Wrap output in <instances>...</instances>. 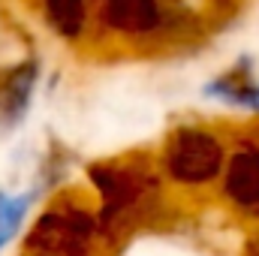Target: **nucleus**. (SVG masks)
Listing matches in <instances>:
<instances>
[{"label":"nucleus","mask_w":259,"mask_h":256,"mask_svg":"<svg viewBox=\"0 0 259 256\" xmlns=\"http://www.w3.org/2000/svg\"><path fill=\"white\" fill-rule=\"evenodd\" d=\"M166 163L178 181L199 184V181H211L220 172L223 151H220L217 139L208 136L205 130H178L169 139Z\"/></svg>","instance_id":"obj_1"},{"label":"nucleus","mask_w":259,"mask_h":256,"mask_svg":"<svg viewBox=\"0 0 259 256\" xmlns=\"http://www.w3.org/2000/svg\"><path fill=\"white\" fill-rule=\"evenodd\" d=\"M226 193L238 205H259V154L241 151L226 169Z\"/></svg>","instance_id":"obj_2"},{"label":"nucleus","mask_w":259,"mask_h":256,"mask_svg":"<svg viewBox=\"0 0 259 256\" xmlns=\"http://www.w3.org/2000/svg\"><path fill=\"white\" fill-rule=\"evenodd\" d=\"M106 18L127 33H142L157 24V0H106Z\"/></svg>","instance_id":"obj_3"},{"label":"nucleus","mask_w":259,"mask_h":256,"mask_svg":"<svg viewBox=\"0 0 259 256\" xmlns=\"http://www.w3.org/2000/svg\"><path fill=\"white\" fill-rule=\"evenodd\" d=\"M33 78H36V64H21L18 69L9 72L6 84L0 88V109H3V118L9 124L24 115L30 91H33Z\"/></svg>","instance_id":"obj_4"},{"label":"nucleus","mask_w":259,"mask_h":256,"mask_svg":"<svg viewBox=\"0 0 259 256\" xmlns=\"http://www.w3.org/2000/svg\"><path fill=\"white\" fill-rule=\"evenodd\" d=\"M211 94H217V97H223L229 103H238V106H253V109L259 106V88L253 84V78L247 72V61H241L235 69H229L220 81H214Z\"/></svg>","instance_id":"obj_5"},{"label":"nucleus","mask_w":259,"mask_h":256,"mask_svg":"<svg viewBox=\"0 0 259 256\" xmlns=\"http://www.w3.org/2000/svg\"><path fill=\"white\" fill-rule=\"evenodd\" d=\"M46 15H49L52 27L66 39H75L81 33V24H84L81 0H46Z\"/></svg>","instance_id":"obj_6"}]
</instances>
